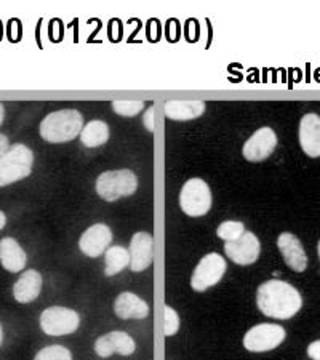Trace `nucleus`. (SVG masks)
<instances>
[{"mask_svg":"<svg viewBox=\"0 0 320 360\" xmlns=\"http://www.w3.org/2000/svg\"><path fill=\"white\" fill-rule=\"evenodd\" d=\"M256 304L266 317L288 321L301 311L302 298L298 290L288 282L272 278L258 287Z\"/></svg>","mask_w":320,"mask_h":360,"instance_id":"1","label":"nucleus"},{"mask_svg":"<svg viewBox=\"0 0 320 360\" xmlns=\"http://www.w3.org/2000/svg\"><path fill=\"white\" fill-rule=\"evenodd\" d=\"M84 130L82 114L75 109H63L46 115L40 124V136L46 143H68Z\"/></svg>","mask_w":320,"mask_h":360,"instance_id":"2","label":"nucleus"},{"mask_svg":"<svg viewBox=\"0 0 320 360\" xmlns=\"http://www.w3.org/2000/svg\"><path fill=\"white\" fill-rule=\"evenodd\" d=\"M34 154L25 144H15L0 158V188L25 179L32 172Z\"/></svg>","mask_w":320,"mask_h":360,"instance_id":"3","label":"nucleus"},{"mask_svg":"<svg viewBox=\"0 0 320 360\" xmlns=\"http://www.w3.org/2000/svg\"><path fill=\"white\" fill-rule=\"evenodd\" d=\"M138 178L132 170L104 172L96 179V194L106 202H115L122 197L135 194Z\"/></svg>","mask_w":320,"mask_h":360,"instance_id":"4","label":"nucleus"},{"mask_svg":"<svg viewBox=\"0 0 320 360\" xmlns=\"http://www.w3.org/2000/svg\"><path fill=\"white\" fill-rule=\"evenodd\" d=\"M212 191L203 179L192 178L183 186L179 194V207L191 218H199L210 212Z\"/></svg>","mask_w":320,"mask_h":360,"instance_id":"5","label":"nucleus"},{"mask_svg":"<svg viewBox=\"0 0 320 360\" xmlns=\"http://www.w3.org/2000/svg\"><path fill=\"white\" fill-rule=\"evenodd\" d=\"M40 328L49 336H66L77 332L80 317L74 309L51 306L40 314Z\"/></svg>","mask_w":320,"mask_h":360,"instance_id":"6","label":"nucleus"},{"mask_svg":"<svg viewBox=\"0 0 320 360\" xmlns=\"http://www.w3.org/2000/svg\"><path fill=\"white\" fill-rule=\"evenodd\" d=\"M285 328L277 323H260L243 336V346L250 352H267L276 349L285 341Z\"/></svg>","mask_w":320,"mask_h":360,"instance_id":"7","label":"nucleus"},{"mask_svg":"<svg viewBox=\"0 0 320 360\" xmlns=\"http://www.w3.org/2000/svg\"><path fill=\"white\" fill-rule=\"evenodd\" d=\"M226 272V261L219 253H208L203 257L194 274L191 277V287L194 292H205L224 277Z\"/></svg>","mask_w":320,"mask_h":360,"instance_id":"8","label":"nucleus"},{"mask_svg":"<svg viewBox=\"0 0 320 360\" xmlns=\"http://www.w3.org/2000/svg\"><path fill=\"white\" fill-rule=\"evenodd\" d=\"M224 253L232 263L238 266H250L260 258L261 243L253 232L245 231L237 240L224 243Z\"/></svg>","mask_w":320,"mask_h":360,"instance_id":"9","label":"nucleus"},{"mask_svg":"<svg viewBox=\"0 0 320 360\" xmlns=\"http://www.w3.org/2000/svg\"><path fill=\"white\" fill-rule=\"evenodd\" d=\"M277 146L276 131L269 127L256 130L252 136L243 144L242 154L248 162H263L274 153Z\"/></svg>","mask_w":320,"mask_h":360,"instance_id":"10","label":"nucleus"},{"mask_svg":"<svg viewBox=\"0 0 320 360\" xmlns=\"http://www.w3.org/2000/svg\"><path fill=\"white\" fill-rule=\"evenodd\" d=\"M110 242H113V231L108 224L98 223L84 232L79 240V248L89 258H98L106 253Z\"/></svg>","mask_w":320,"mask_h":360,"instance_id":"11","label":"nucleus"},{"mask_svg":"<svg viewBox=\"0 0 320 360\" xmlns=\"http://www.w3.org/2000/svg\"><path fill=\"white\" fill-rule=\"evenodd\" d=\"M136 351V342L125 332H110L100 336L95 341V352L103 359H108L113 354L132 356Z\"/></svg>","mask_w":320,"mask_h":360,"instance_id":"12","label":"nucleus"},{"mask_svg":"<svg viewBox=\"0 0 320 360\" xmlns=\"http://www.w3.org/2000/svg\"><path fill=\"white\" fill-rule=\"evenodd\" d=\"M130 268L133 272L146 271L154 259V239L149 232H136L132 237L130 248Z\"/></svg>","mask_w":320,"mask_h":360,"instance_id":"13","label":"nucleus"},{"mask_svg":"<svg viewBox=\"0 0 320 360\" xmlns=\"http://www.w3.org/2000/svg\"><path fill=\"white\" fill-rule=\"evenodd\" d=\"M277 247L285 264L295 272H302L307 268V255L298 237L292 232H282L277 239Z\"/></svg>","mask_w":320,"mask_h":360,"instance_id":"14","label":"nucleus"},{"mask_svg":"<svg viewBox=\"0 0 320 360\" xmlns=\"http://www.w3.org/2000/svg\"><path fill=\"white\" fill-rule=\"evenodd\" d=\"M300 144L307 158H320V117L306 114L300 124Z\"/></svg>","mask_w":320,"mask_h":360,"instance_id":"15","label":"nucleus"},{"mask_svg":"<svg viewBox=\"0 0 320 360\" xmlns=\"http://www.w3.org/2000/svg\"><path fill=\"white\" fill-rule=\"evenodd\" d=\"M114 312L122 321H130V319H146L149 316V306L144 300L139 298L135 293L125 292L120 293L114 301Z\"/></svg>","mask_w":320,"mask_h":360,"instance_id":"16","label":"nucleus"},{"mask_svg":"<svg viewBox=\"0 0 320 360\" xmlns=\"http://www.w3.org/2000/svg\"><path fill=\"white\" fill-rule=\"evenodd\" d=\"M42 274L36 269L25 271L13 285V296L20 304H29L42 292Z\"/></svg>","mask_w":320,"mask_h":360,"instance_id":"17","label":"nucleus"},{"mask_svg":"<svg viewBox=\"0 0 320 360\" xmlns=\"http://www.w3.org/2000/svg\"><path fill=\"white\" fill-rule=\"evenodd\" d=\"M26 263V252L20 243L13 237H4L0 240V264H2V268L11 274H16V272L25 271Z\"/></svg>","mask_w":320,"mask_h":360,"instance_id":"18","label":"nucleus"},{"mask_svg":"<svg viewBox=\"0 0 320 360\" xmlns=\"http://www.w3.org/2000/svg\"><path fill=\"white\" fill-rule=\"evenodd\" d=\"M205 112L203 101H168L165 104V115L172 120H192Z\"/></svg>","mask_w":320,"mask_h":360,"instance_id":"19","label":"nucleus"},{"mask_svg":"<svg viewBox=\"0 0 320 360\" xmlns=\"http://www.w3.org/2000/svg\"><path fill=\"white\" fill-rule=\"evenodd\" d=\"M109 139V127L103 120H91L84 127L80 133V141L85 148H98L108 143Z\"/></svg>","mask_w":320,"mask_h":360,"instance_id":"20","label":"nucleus"},{"mask_svg":"<svg viewBox=\"0 0 320 360\" xmlns=\"http://www.w3.org/2000/svg\"><path fill=\"white\" fill-rule=\"evenodd\" d=\"M104 263H106L104 274L108 277L117 276L120 271H124L127 266H130V253H128L127 248L120 245L109 247L106 253H104Z\"/></svg>","mask_w":320,"mask_h":360,"instance_id":"21","label":"nucleus"},{"mask_svg":"<svg viewBox=\"0 0 320 360\" xmlns=\"http://www.w3.org/2000/svg\"><path fill=\"white\" fill-rule=\"evenodd\" d=\"M243 232H245V226L241 221H224L218 226L217 236L221 240L226 242H234L238 237H242Z\"/></svg>","mask_w":320,"mask_h":360,"instance_id":"22","label":"nucleus"},{"mask_svg":"<svg viewBox=\"0 0 320 360\" xmlns=\"http://www.w3.org/2000/svg\"><path fill=\"white\" fill-rule=\"evenodd\" d=\"M34 360H72V354L68 347L53 345V346H46L44 349H40L36 354Z\"/></svg>","mask_w":320,"mask_h":360,"instance_id":"23","label":"nucleus"},{"mask_svg":"<svg viewBox=\"0 0 320 360\" xmlns=\"http://www.w3.org/2000/svg\"><path fill=\"white\" fill-rule=\"evenodd\" d=\"M143 108V101H113L114 112L122 115V117H133V115L141 112Z\"/></svg>","mask_w":320,"mask_h":360,"instance_id":"24","label":"nucleus"},{"mask_svg":"<svg viewBox=\"0 0 320 360\" xmlns=\"http://www.w3.org/2000/svg\"><path fill=\"white\" fill-rule=\"evenodd\" d=\"M164 314H165V323H164V332L165 336H173L178 333L179 330V316L178 312L173 309L170 306L164 307Z\"/></svg>","mask_w":320,"mask_h":360,"instance_id":"25","label":"nucleus"},{"mask_svg":"<svg viewBox=\"0 0 320 360\" xmlns=\"http://www.w3.org/2000/svg\"><path fill=\"white\" fill-rule=\"evenodd\" d=\"M154 112H155V106H151L148 109V112L144 114V127H146V130L149 131H154L155 130V124H154Z\"/></svg>","mask_w":320,"mask_h":360,"instance_id":"26","label":"nucleus"},{"mask_svg":"<svg viewBox=\"0 0 320 360\" xmlns=\"http://www.w3.org/2000/svg\"><path fill=\"white\" fill-rule=\"evenodd\" d=\"M307 356H309L312 360H320V340L314 341L307 346Z\"/></svg>","mask_w":320,"mask_h":360,"instance_id":"27","label":"nucleus"},{"mask_svg":"<svg viewBox=\"0 0 320 360\" xmlns=\"http://www.w3.org/2000/svg\"><path fill=\"white\" fill-rule=\"evenodd\" d=\"M8 153V138L0 133V158H4Z\"/></svg>","mask_w":320,"mask_h":360,"instance_id":"28","label":"nucleus"},{"mask_svg":"<svg viewBox=\"0 0 320 360\" xmlns=\"http://www.w3.org/2000/svg\"><path fill=\"white\" fill-rule=\"evenodd\" d=\"M5 224H7V214L0 210V231L5 228Z\"/></svg>","mask_w":320,"mask_h":360,"instance_id":"29","label":"nucleus"},{"mask_svg":"<svg viewBox=\"0 0 320 360\" xmlns=\"http://www.w3.org/2000/svg\"><path fill=\"white\" fill-rule=\"evenodd\" d=\"M4 117H5V109H4L2 104H0V125H2Z\"/></svg>","mask_w":320,"mask_h":360,"instance_id":"30","label":"nucleus"},{"mask_svg":"<svg viewBox=\"0 0 320 360\" xmlns=\"http://www.w3.org/2000/svg\"><path fill=\"white\" fill-rule=\"evenodd\" d=\"M4 342V328H2V323H0V346H2Z\"/></svg>","mask_w":320,"mask_h":360,"instance_id":"31","label":"nucleus"},{"mask_svg":"<svg viewBox=\"0 0 320 360\" xmlns=\"http://www.w3.org/2000/svg\"><path fill=\"white\" fill-rule=\"evenodd\" d=\"M319 258H320V242H319Z\"/></svg>","mask_w":320,"mask_h":360,"instance_id":"32","label":"nucleus"}]
</instances>
